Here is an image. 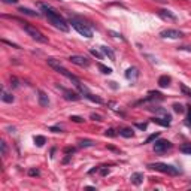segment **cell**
<instances>
[{
  "label": "cell",
  "mask_w": 191,
  "mask_h": 191,
  "mask_svg": "<svg viewBox=\"0 0 191 191\" xmlns=\"http://www.w3.org/2000/svg\"><path fill=\"white\" fill-rule=\"evenodd\" d=\"M118 135L122 136V138H127V139H128V138H133V136H135V131H133L130 127H122V128L118 130Z\"/></svg>",
  "instance_id": "obj_15"
},
{
  "label": "cell",
  "mask_w": 191,
  "mask_h": 191,
  "mask_svg": "<svg viewBox=\"0 0 191 191\" xmlns=\"http://www.w3.org/2000/svg\"><path fill=\"white\" fill-rule=\"evenodd\" d=\"M151 121L158 124V125H163V127H169V125H170V122L167 121V120H164V118H158V117H154Z\"/></svg>",
  "instance_id": "obj_21"
},
{
  "label": "cell",
  "mask_w": 191,
  "mask_h": 191,
  "mask_svg": "<svg viewBox=\"0 0 191 191\" xmlns=\"http://www.w3.org/2000/svg\"><path fill=\"white\" fill-rule=\"evenodd\" d=\"M84 97H85V99H88V100H91L93 103H97V104H102V103H103V100H102L99 96H94V94H91L90 91L84 93Z\"/></svg>",
  "instance_id": "obj_18"
},
{
  "label": "cell",
  "mask_w": 191,
  "mask_h": 191,
  "mask_svg": "<svg viewBox=\"0 0 191 191\" xmlns=\"http://www.w3.org/2000/svg\"><path fill=\"white\" fill-rule=\"evenodd\" d=\"M45 142H46V139H45L43 136H36L35 138V143L37 145V146H43Z\"/></svg>",
  "instance_id": "obj_26"
},
{
  "label": "cell",
  "mask_w": 191,
  "mask_h": 191,
  "mask_svg": "<svg viewBox=\"0 0 191 191\" xmlns=\"http://www.w3.org/2000/svg\"><path fill=\"white\" fill-rule=\"evenodd\" d=\"M135 125H136L138 128H140V130H145V128H146V124H145V122H143V124H140V122H138V124H135Z\"/></svg>",
  "instance_id": "obj_42"
},
{
  "label": "cell",
  "mask_w": 191,
  "mask_h": 191,
  "mask_svg": "<svg viewBox=\"0 0 191 191\" xmlns=\"http://www.w3.org/2000/svg\"><path fill=\"white\" fill-rule=\"evenodd\" d=\"M158 17L163 18V19H167V21H176L178 19V17L175 14H172L170 11H167V9H160L158 11Z\"/></svg>",
  "instance_id": "obj_10"
},
{
  "label": "cell",
  "mask_w": 191,
  "mask_h": 191,
  "mask_svg": "<svg viewBox=\"0 0 191 191\" xmlns=\"http://www.w3.org/2000/svg\"><path fill=\"white\" fill-rule=\"evenodd\" d=\"M157 3H167V0H154Z\"/></svg>",
  "instance_id": "obj_45"
},
{
  "label": "cell",
  "mask_w": 191,
  "mask_h": 191,
  "mask_svg": "<svg viewBox=\"0 0 191 191\" xmlns=\"http://www.w3.org/2000/svg\"><path fill=\"white\" fill-rule=\"evenodd\" d=\"M70 120L73 122H84V118H82V117H78V115H70Z\"/></svg>",
  "instance_id": "obj_33"
},
{
  "label": "cell",
  "mask_w": 191,
  "mask_h": 191,
  "mask_svg": "<svg viewBox=\"0 0 191 191\" xmlns=\"http://www.w3.org/2000/svg\"><path fill=\"white\" fill-rule=\"evenodd\" d=\"M164 97H163V94L161 93H158V91H149L148 93V97L143 100V102H161Z\"/></svg>",
  "instance_id": "obj_11"
},
{
  "label": "cell",
  "mask_w": 191,
  "mask_h": 191,
  "mask_svg": "<svg viewBox=\"0 0 191 191\" xmlns=\"http://www.w3.org/2000/svg\"><path fill=\"white\" fill-rule=\"evenodd\" d=\"M0 148H2V155L6 157V154H8V145H6V142H5V140H2V142H0Z\"/></svg>",
  "instance_id": "obj_28"
},
{
  "label": "cell",
  "mask_w": 191,
  "mask_h": 191,
  "mask_svg": "<svg viewBox=\"0 0 191 191\" xmlns=\"http://www.w3.org/2000/svg\"><path fill=\"white\" fill-rule=\"evenodd\" d=\"M46 61H48V64H49V66H51V67H52L54 70H55V72L61 73L63 76H66V78H69L70 81H73V82H75V85L81 84V81H79V79H78V78H76V76H75L73 73H70L69 70H67V69H64V67L61 66L60 60H55V58H48Z\"/></svg>",
  "instance_id": "obj_3"
},
{
  "label": "cell",
  "mask_w": 191,
  "mask_h": 191,
  "mask_svg": "<svg viewBox=\"0 0 191 191\" xmlns=\"http://www.w3.org/2000/svg\"><path fill=\"white\" fill-rule=\"evenodd\" d=\"M148 167L157 172H161V173L170 175V176H178L181 173V170L178 167H175L172 164H166V163H151V164H148Z\"/></svg>",
  "instance_id": "obj_4"
},
{
  "label": "cell",
  "mask_w": 191,
  "mask_h": 191,
  "mask_svg": "<svg viewBox=\"0 0 191 191\" xmlns=\"http://www.w3.org/2000/svg\"><path fill=\"white\" fill-rule=\"evenodd\" d=\"M181 91L185 94V96H188V97H191V90L188 87H185L184 84H181Z\"/></svg>",
  "instance_id": "obj_30"
},
{
  "label": "cell",
  "mask_w": 191,
  "mask_h": 191,
  "mask_svg": "<svg viewBox=\"0 0 191 191\" xmlns=\"http://www.w3.org/2000/svg\"><path fill=\"white\" fill-rule=\"evenodd\" d=\"M90 117H91V120H94V121H97V122H100L102 120H103V118H102L99 114H91Z\"/></svg>",
  "instance_id": "obj_35"
},
{
  "label": "cell",
  "mask_w": 191,
  "mask_h": 191,
  "mask_svg": "<svg viewBox=\"0 0 191 191\" xmlns=\"http://www.w3.org/2000/svg\"><path fill=\"white\" fill-rule=\"evenodd\" d=\"M100 51L103 52L104 55H107L111 60H115V52L112 51L111 48H107V46H100Z\"/></svg>",
  "instance_id": "obj_20"
},
{
  "label": "cell",
  "mask_w": 191,
  "mask_h": 191,
  "mask_svg": "<svg viewBox=\"0 0 191 191\" xmlns=\"http://www.w3.org/2000/svg\"><path fill=\"white\" fill-rule=\"evenodd\" d=\"M109 35H112L114 37H120V39H124V37H122L120 33H117V32H114V30H111V32H109Z\"/></svg>",
  "instance_id": "obj_41"
},
{
  "label": "cell",
  "mask_w": 191,
  "mask_h": 191,
  "mask_svg": "<svg viewBox=\"0 0 191 191\" xmlns=\"http://www.w3.org/2000/svg\"><path fill=\"white\" fill-rule=\"evenodd\" d=\"M138 76H139L138 67H128V69L125 70V78H127L128 81H136Z\"/></svg>",
  "instance_id": "obj_12"
},
{
  "label": "cell",
  "mask_w": 191,
  "mask_h": 191,
  "mask_svg": "<svg viewBox=\"0 0 191 191\" xmlns=\"http://www.w3.org/2000/svg\"><path fill=\"white\" fill-rule=\"evenodd\" d=\"M39 96V104L40 106H43V107H46L48 104H49V99H48V96H46V93H43L42 90H39V93H37Z\"/></svg>",
  "instance_id": "obj_14"
},
{
  "label": "cell",
  "mask_w": 191,
  "mask_h": 191,
  "mask_svg": "<svg viewBox=\"0 0 191 191\" xmlns=\"http://www.w3.org/2000/svg\"><path fill=\"white\" fill-rule=\"evenodd\" d=\"M11 87H12V88H18V87H19V81H18L15 76H12V78H11Z\"/></svg>",
  "instance_id": "obj_31"
},
{
  "label": "cell",
  "mask_w": 191,
  "mask_h": 191,
  "mask_svg": "<svg viewBox=\"0 0 191 191\" xmlns=\"http://www.w3.org/2000/svg\"><path fill=\"white\" fill-rule=\"evenodd\" d=\"M97 67L102 70V73H104V75L112 73V69H111V67H107V66H104V64H102V63H99V64H97Z\"/></svg>",
  "instance_id": "obj_25"
},
{
  "label": "cell",
  "mask_w": 191,
  "mask_h": 191,
  "mask_svg": "<svg viewBox=\"0 0 191 191\" xmlns=\"http://www.w3.org/2000/svg\"><path fill=\"white\" fill-rule=\"evenodd\" d=\"M187 112H188V114H187V125H188V127H190L191 128V106H187Z\"/></svg>",
  "instance_id": "obj_29"
},
{
  "label": "cell",
  "mask_w": 191,
  "mask_h": 191,
  "mask_svg": "<svg viewBox=\"0 0 191 191\" xmlns=\"http://www.w3.org/2000/svg\"><path fill=\"white\" fill-rule=\"evenodd\" d=\"M70 24H72V27L81 36H85L88 39L93 37V29L90 27V24H84L82 19H79V18H76V17H70Z\"/></svg>",
  "instance_id": "obj_2"
},
{
  "label": "cell",
  "mask_w": 191,
  "mask_h": 191,
  "mask_svg": "<svg viewBox=\"0 0 191 191\" xmlns=\"http://www.w3.org/2000/svg\"><path fill=\"white\" fill-rule=\"evenodd\" d=\"M99 172L102 173V176H106V175L109 173V169H107L106 166H100V167H99Z\"/></svg>",
  "instance_id": "obj_34"
},
{
  "label": "cell",
  "mask_w": 191,
  "mask_h": 191,
  "mask_svg": "<svg viewBox=\"0 0 191 191\" xmlns=\"http://www.w3.org/2000/svg\"><path fill=\"white\" fill-rule=\"evenodd\" d=\"M2 100H3V102H6V103H12V102L15 100V97H14L12 94H9L8 91L2 90Z\"/></svg>",
  "instance_id": "obj_19"
},
{
  "label": "cell",
  "mask_w": 191,
  "mask_h": 191,
  "mask_svg": "<svg viewBox=\"0 0 191 191\" xmlns=\"http://www.w3.org/2000/svg\"><path fill=\"white\" fill-rule=\"evenodd\" d=\"M57 88H60V90L63 91V97H64L66 100H69V102H78V100L81 99V94H78V93H75V91L66 90V88L60 87V85H57Z\"/></svg>",
  "instance_id": "obj_9"
},
{
  "label": "cell",
  "mask_w": 191,
  "mask_h": 191,
  "mask_svg": "<svg viewBox=\"0 0 191 191\" xmlns=\"http://www.w3.org/2000/svg\"><path fill=\"white\" fill-rule=\"evenodd\" d=\"M160 36L164 37V39H179V37L184 36V33L181 30H176V29H166V30L160 32Z\"/></svg>",
  "instance_id": "obj_7"
},
{
  "label": "cell",
  "mask_w": 191,
  "mask_h": 191,
  "mask_svg": "<svg viewBox=\"0 0 191 191\" xmlns=\"http://www.w3.org/2000/svg\"><path fill=\"white\" fill-rule=\"evenodd\" d=\"M173 111L176 112V114H184L185 112V107H184V104H181V103H173Z\"/></svg>",
  "instance_id": "obj_24"
},
{
  "label": "cell",
  "mask_w": 191,
  "mask_h": 191,
  "mask_svg": "<svg viewBox=\"0 0 191 191\" xmlns=\"http://www.w3.org/2000/svg\"><path fill=\"white\" fill-rule=\"evenodd\" d=\"M22 29L26 30V33L30 36L32 39H35L36 42H40V43H46V42H48V39L42 35V33H40V32H39L36 27L30 26L29 22H24V24H22Z\"/></svg>",
  "instance_id": "obj_5"
},
{
  "label": "cell",
  "mask_w": 191,
  "mask_h": 191,
  "mask_svg": "<svg viewBox=\"0 0 191 191\" xmlns=\"http://www.w3.org/2000/svg\"><path fill=\"white\" fill-rule=\"evenodd\" d=\"M94 145H96V142H94V140H91V139L79 140V146H81V148H90V146H94Z\"/></svg>",
  "instance_id": "obj_22"
},
{
  "label": "cell",
  "mask_w": 191,
  "mask_h": 191,
  "mask_svg": "<svg viewBox=\"0 0 191 191\" xmlns=\"http://www.w3.org/2000/svg\"><path fill=\"white\" fill-rule=\"evenodd\" d=\"M69 61L76 64V66H79V67H88L90 66V60L84 55H70Z\"/></svg>",
  "instance_id": "obj_8"
},
{
  "label": "cell",
  "mask_w": 191,
  "mask_h": 191,
  "mask_svg": "<svg viewBox=\"0 0 191 191\" xmlns=\"http://www.w3.org/2000/svg\"><path fill=\"white\" fill-rule=\"evenodd\" d=\"M179 151H181V152H184V154L191 155V143H184V145H181Z\"/></svg>",
  "instance_id": "obj_23"
},
{
  "label": "cell",
  "mask_w": 191,
  "mask_h": 191,
  "mask_svg": "<svg viewBox=\"0 0 191 191\" xmlns=\"http://www.w3.org/2000/svg\"><path fill=\"white\" fill-rule=\"evenodd\" d=\"M104 135H106V136H109V138H115V136H117V133H115V130H114V128H107V130L104 131Z\"/></svg>",
  "instance_id": "obj_32"
},
{
  "label": "cell",
  "mask_w": 191,
  "mask_h": 191,
  "mask_svg": "<svg viewBox=\"0 0 191 191\" xmlns=\"http://www.w3.org/2000/svg\"><path fill=\"white\" fill-rule=\"evenodd\" d=\"M178 49H179V51H190L191 52V46H185V45H182V46H178Z\"/></svg>",
  "instance_id": "obj_40"
},
{
  "label": "cell",
  "mask_w": 191,
  "mask_h": 191,
  "mask_svg": "<svg viewBox=\"0 0 191 191\" xmlns=\"http://www.w3.org/2000/svg\"><path fill=\"white\" fill-rule=\"evenodd\" d=\"M39 8H40V11L43 12V15L48 18V21L51 22L54 27H57L61 32H69V24L63 19V17L52 6L46 5V3H39Z\"/></svg>",
  "instance_id": "obj_1"
},
{
  "label": "cell",
  "mask_w": 191,
  "mask_h": 191,
  "mask_svg": "<svg viewBox=\"0 0 191 191\" xmlns=\"http://www.w3.org/2000/svg\"><path fill=\"white\" fill-rule=\"evenodd\" d=\"M90 52H91V55H94V57H97V58H102V57H103L100 52L96 51V49H90Z\"/></svg>",
  "instance_id": "obj_39"
},
{
  "label": "cell",
  "mask_w": 191,
  "mask_h": 191,
  "mask_svg": "<svg viewBox=\"0 0 191 191\" xmlns=\"http://www.w3.org/2000/svg\"><path fill=\"white\" fill-rule=\"evenodd\" d=\"M2 42H3V43H6V45H9V46H12V48H17V49H19V45H17V43H12V42H9V40H6V39H3Z\"/></svg>",
  "instance_id": "obj_36"
},
{
  "label": "cell",
  "mask_w": 191,
  "mask_h": 191,
  "mask_svg": "<svg viewBox=\"0 0 191 191\" xmlns=\"http://www.w3.org/2000/svg\"><path fill=\"white\" fill-rule=\"evenodd\" d=\"M39 175H40V172L37 169H30L29 170V176H39Z\"/></svg>",
  "instance_id": "obj_37"
},
{
  "label": "cell",
  "mask_w": 191,
  "mask_h": 191,
  "mask_svg": "<svg viewBox=\"0 0 191 191\" xmlns=\"http://www.w3.org/2000/svg\"><path fill=\"white\" fill-rule=\"evenodd\" d=\"M3 3H8V5H12V3H18V0H2Z\"/></svg>",
  "instance_id": "obj_44"
},
{
  "label": "cell",
  "mask_w": 191,
  "mask_h": 191,
  "mask_svg": "<svg viewBox=\"0 0 191 191\" xmlns=\"http://www.w3.org/2000/svg\"><path fill=\"white\" fill-rule=\"evenodd\" d=\"M49 131H54V133H61V128H58V127H51V128H49Z\"/></svg>",
  "instance_id": "obj_43"
},
{
  "label": "cell",
  "mask_w": 191,
  "mask_h": 191,
  "mask_svg": "<svg viewBox=\"0 0 191 191\" xmlns=\"http://www.w3.org/2000/svg\"><path fill=\"white\" fill-rule=\"evenodd\" d=\"M158 138H160V133H158V131L154 133V135H149V136H148V139L145 140V143H151V142H154V140L158 139Z\"/></svg>",
  "instance_id": "obj_27"
},
{
  "label": "cell",
  "mask_w": 191,
  "mask_h": 191,
  "mask_svg": "<svg viewBox=\"0 0 191 191\" xmlns=\"http://www.w3.org/2000/svg\"><path fill=\"white\" fill-rule=\"evenodd\" d=\"M18 12H21L22 15H29V17H40V14H39V12L32 11V9H29V8H24V6L18 8Z\"/></svg>",
  "instance_id": "obj_16"
},
{
  "label": "cell",
  "mask_w": 191,
  "mask_h": 191,
  "mask_svg": "<svg viewBox=\"0 0 191 191\" xmlns=\"http://www.w3.org/2000/svg\"><path fill=\"white\" fill-rule=\"evenodd\" d=\"M173 148L172 142L166 139H155V143H154V152L155 154H164L167 151H170Z\"/></svg>",
  "instance_id": "obj_6"
},
{
  "label": "cell",
  "mask_w": 191,
  "mask_h": 191,
  "mask_svg": "<svg viewBox=\"0 0 191 191\" xmlns=\"http://www.w3.org/2000/svg\"><path fill=\"white\" fill-rule=\"evenodd\" d=\"M75 151H76V148H73V146H67V148L64 149V152H66L67 155H70V154H73Z\"/></svg>",
  "instance_id": "obj_38"
},
{
  "label": "cell",
  "mask_w": 191,
  "mask_h": 191,
  "mask_svg": "<svg viewBox=\"0 0 191 191\" xmlns=\"http://www.w3.org/2000/svg\"><path fill=\"white\" fill-rule=\"evenodd\" d=\"M158 85L161 88H166L170 85V76H167V75H161L160 78H158Z\"/></svg>",
  "instance_id": "obj_17"
},
{
  "label": "cell",
  "mask_w": 191,
  "mask_h": 191,
  "mask_svg": "<svg viewBox=\"0 0 191 191\" xmlns=\"http://www.w3.org/2000/svg\"><path fill=\"white\" fill-rule=\"evenodd\" d=\"M143 173H140V172H135V173H131L130 176V181H131V184H135V185H140L142 182H143Z\"/></svg>",
  "instance_id": "obj_13"
}]
</instances>
